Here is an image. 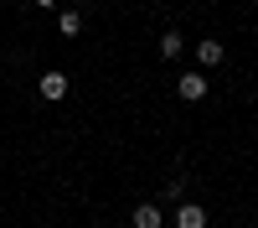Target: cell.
I'll return each mask as SVG.
<instances>
[{
    "instance_id": "1",
    "label": "cell",
    "mask_w": 258,
    "mask_h": 228,
    "mask_svg": "<svg viewBox=\"0 0 258 228\" xmlns=\"http://www.w3.org/2000/svg\"><path fill=\"white\" fill-rule=\"evenodd\" d=\"M129 223L135 228H165V207L160 202H140L135 213H129Z\"/></svg>"
},
{
    "instance_id": "2",
    "label": "cell",
    "mask_w": 258,
    "mask_h": 228,
    "mask_svg": "<svg viewBox=\"0 0 258 228\" xmlns=\"http://www.w3.org/2000/svg\"><path fill=\"white\" fill-rule=\"evenodd\" d=\"M36 88H41V99H47V104H57V99H68V73H41V83H36Z\"/></svg>"
},
{
    "instance_id": "3",
    "label": "cell",
    "mask_w": 258,
    "mask_h": 228,
    "mask_svg": "<svg viewBox=\"0 0 258 228\" xmlns=\"http://www.w3.org/2000/svg\"><path fill=\"white\" fill-rule=\"evenodd\" d=\"M176 94H181L186 104H202V99H207V73H186V78L176 83Z\"/></svg>"
},
{
    "instance_id": "4",
    "label": "cell",
    "mask_w": 258,
    "mask_h": 228,
    "mask_svg": "<svg viewBox=\"0 0 258 228\" xmlns=\"http://www.w3.org/2000/svg\"><path fill=\"white\" fill-rule=\"evenodd\" d=\"M176 228H207V207L202 202H181L176 207Z\"/></svg>"
},
{
    "instance_id": "5",
    "label": "cell",
    "mask_w": 258,
    "mask_h": 228,
    "mask_svg": "<svg viewBox=\"0 0 258 228\" xmlns=\"http://www.w3.org/2000/svg\"><path fill=\"white\" fill-rule=\"evenodd\" d=\"M222 57H227V52H222L217 36H202V41H197V62H202V68H217Z\"/></svg>"
},
{
    "instance_id": "6",
    "label": "cell",
    "mask_w": 258,
    "mask_h": 228,
    "mask_svg": "<svg viewBox=\"0 0 258 228\" xmlns=\"http://www.w3.org/2000/svg\"><path fill=\"white\" fill-rule=\"evenodd\" d=\"M181 52H186V41H181V31H176V26H165V31H160V57L170 62V57H181Z\"/></svg>"
},
{
    "instance_id": "7",
    "label": "cell",
    "mask_w": 258,
    "mask_h": 228,
    "mask_svg": "<svg viewBox=\"0 0 258 228\" xmlns=\"http://www.w3.org/2000/svg\"><path fill=\"white\" fill-rule=\"evenodd\" d=\"M57 31L62 36H83V11H62L57 16Z\"/></svg>"
},
{
    "instance_id": "8",
    "label": "cell",
    "mask_w": 258,
    "mask_h": 228,
    "mask_svg": "<svg viewBox=\"0 0 258 228\" xmlns=\"http://www.w3.org/2000/svg\"><path fill=\"white\" fill-rule=\"evenodd\" d=\"M186 197V181H165V202H181Z\"/></svg>"
},
{
    "instance_id": "9",
    "label": "cell",
    "mask_w": 258,
    "mask_h": 228,
    "mask_svg": "<svg viewBox=\"0 0 258 228\" xmlns=\"http://www.w3.org/2000/svg\"><path fill=\"white\" fill-rule=\"evenodd\" d=\"M31 6H41V11H52V6H57V0H31Z\"/></svg>"
},
{
    "instance_id": "10",
    "label": "cell",
    "mask_w": 258,
    "mask_h": 228,
    "mask_svg": "<svg viewBox=\"0 0 258 228\" xmlns=\"http://www.w3.org/2000/svg\"><path fill=\"white\" fill-rule=\"evenodd\" d=\"M73 6H78V11H83V6H88V0H73Z\"/></svg>"
}]
</instances>
